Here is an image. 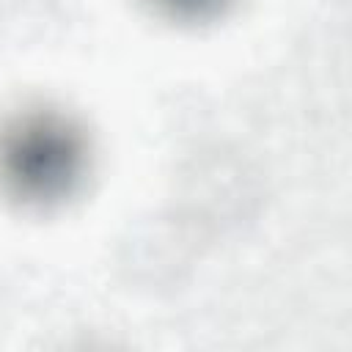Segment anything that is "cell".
Instances as JSON below:
<instances>
[{
	"label": "cell",
	"mask_w": 352,
	"mask_h": 352,
	"mask_svg": "<svg viewBox=\"0 0 352 352\" xmlns=\"http://www.w3.org/2000/svg\"><path fill=\"white\" fill-rule=\"evenodd\" d=\"M74 148L63 129L50 124H33L11 135L6 148V165L14 179L28 190L47 192L63 184V176L72 173Z\"/></svg>",
	"instance_id": "6da1fadb"
},
{
	"label": "cell",
	"mask_w": 352,
	"mask_h": 352,
	"mask_svg": "<svg viewBox=\"0 0 352 352\" xmlns=\"http://www.w3.org/2000/svg\"><path fill=\"white\" fill-rule=\"evenodd\" d=\"M182 3H195V0H182ZM198 3H201V0H198Z\"/></svg>",
	"instance_id": "7a4b0ae2"
}]
</instances>
